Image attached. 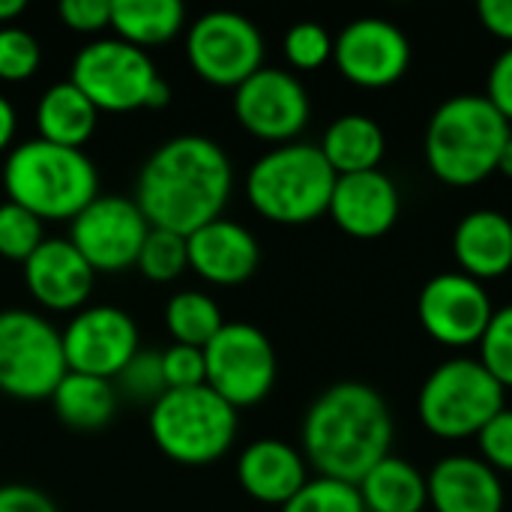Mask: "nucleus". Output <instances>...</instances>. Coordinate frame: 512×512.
Segmentation results:
<instances>
[{
	"mask_svg": "<svg viewBox=\"0 0 512 512\" xmlns=\"http://www.w3.org/2000/svg\"><path fill=\"white\" fill-rule=\"evenodd\" d=\"M318 147L330 162V168L336 171V177H345V174L378 171L387 150V138L378 120L366 114H342L327 126L324 141Z\"/></svg>",
	"mask_w": 512,
	"mask_h": 512,
	"instance_id": "obj_24",
	"label": "nucleus"
},
{
	"mask_svg": "<svg viewBox=\"0 0 512 512\" xmlns=\"http://www.w3.org/2000/svg\"><path fill=\"white\" fill-rule=\"evenodd\" d=\"M57 12L75 33H99L111 27V0H63Z\"/></svg>",
	"mask_w": 512,
	"mask_h": 512,
	"instance_id": "obj_38",
	"label": "nucleus"
},
{
	"mask_svg": "<svg viewBox=\"0 0 512 512\" xmlns=\"http://www.w3.org/2000/svg\"><path fill=\"white\" fill-rule=\"evenodd\" d=\"M237 408L216 396L207 384L192 390H168L150 405V435L156 447L180 465H210L222 459L237 438Z\"/></svg>",
	"mask_w": 512,
	"mask_h": 512,
	"instance_id": "obj_6",
	"label": "nucleus"
},
{
	"mask_svg": "<svg viewBox=\"0 0 512 512\" xmlns=\"http://www.w3.org/2000/svg\"><path fill=\"white\" fill-rule=\"evenodd\" d=\"M3 186L9 201L30 210L36 219L72 222L99 198V171L84 150L30 138L9 150Z\"/></svg>",
	"mask_w": 512,
	"mask_h": 512,
	"instance_id": "obj_3",
	"label": "nucleus"
},
{
	"mask_svg": "<svg viewBox=\"0 0 512 512\" xmlns=\"http://www.w3.org/2000/svg\"><path fill=\"white\" fill-rule=\"evenodd\" d=\"M417 411L435 438H477L483 426L504 411V387L480 360H447L426 378Z\"/></svg>",
	"mask_w": 512,
	"mask_h": 512,
	"instance_id": "obj_7",
	"label": "nucleus"
},
{
	"mask_svg": "<svg viewBox=\"0 0 512 512\" xmlns=\"http://www.w3.org/2000/svg\"><path fill=\"white\" fill-rule=\"evenodd\" d=\"M63 339V357L69 372L114 381L126 363L141 351L138 327L120 306H84L72 315Z\"/></svg>",
	"mask_w": 512,
	"mask_h": 512,
	"instance_id": "obj_13",
	"label": "nucleus"
},
{
	"mask_svg": "<svg viewBox=\"0 0 512 512\" xmlns=\"http://www.w3.org/2000/svg\"><path fill=\"white\" fill-rule=\"evenodd\" d=\"M512 126L483 93L450 96L429 120L426 162L447 186H477L498 171Z\"/></svg>",
	"mask_w": 512,
	"mask_h": 512,
	"instance_id": "obj_4",
	"label": "nucleus"
},
{
	"mask_svg": "<svg viewBox=\"0 0 512 512\" xmlns=\"http://www.w3.org/2000/svg\"><path fill=\"white\" fill-rule=\"evenodd\" d=\"M147 234L150 222L135 198L99 195L72 219L66 240L81 252L93 273H120L135 267Z\"/></svg>",
	"mask_w": 512,
	"mask_h": 512,
	"instance_id": "obj_12",
	"label": "nucleus"
},
{
	"mask_svg": "<svg viewBox=\"0 0 512 512\" xmlns=\"http://www.w3.org/2000/svg\"><path fill=\"white\" fill-rule=\"evenodd\" d=\"M453 255L459 273L483 282L501 279L512 270V219L501 210L468 213L453 234Z\"/></svg>",
	"mask_w": 512,
	"mask_h": 512,
	"instance_id": "obj_22",
	"label": "nucleus"
},
{
	"mask_svg": "<svg viewBox=\"0 0 512 512\" xmlns=\"http://www.w3.org/2000/svg\"><path fill=\"white\" fill-rule=\"evenodd\" d=\"M159 78L150 54L117 36L87 42L69 69V81L96 105V111L147 108L150 90Z\"/></svg>",
	"mask_w": 512,
	"mask_h": 512,
	"instance_id": "obj_9",
	"label": "nucleus"
},
{
	"mask_svg": "<svg viewBox=\"0 0 512 512\" xmlns=\"http://www.w3.org/2000/svg\"><path fill=\"white\" fill-rule=\"evenodd\" d=\"M60 330L27 309L0 312V393L24 402L51 399L66 375Z\"/></svg>",
	"mask_w": 512,
	"mask_h": 512,
	"instance_id": "obj_8",
	"label": "nucleus"
},
{
	"mask_svg": "<svg viewBox=\"0 0 512 512\" xmlns=\"http://www.w3.org/2000/svg\"><path fill=\"white\" fill-rule=\"evenodd\" d=\"M312 102L294 72L261 66L234 90V117L261 141L291 144L309 123Z\"/></svg>",
	"mask_w": 512,
	"mask_h": 512,
	"instance_id": "obj_14",
	"label": "nucleus"
},
{
	"mask_svg": "<svg viewBox=\"0 0 512 512\" xmlns=\"http://www.w3.org/2000/svg\"><path fill=\"white\" fill-rule=\"evenodd\" d=\"M117 384H120V393H126L129 399H138V402H144V399L156 402L162 393H168L159 351H138L126 363V369L117 375Z\"/></svg>",
	"mask_w": 512,
	"mask_h": 512,
	"instance_id": "obj_35",
	"label": "nucleus"
},
{
	"mask_svg": "<svg viewBox=\"0 0 512 512\" xmlns=\"http://www.w3.org/2000/svg\"><path fill=\"white\" fill-rule=\"evenodd\" d=\"M480 444V459L492 471H507L512 474V411L504 408L498 417H492L483 432L477 435Z\"/></svg>",
	"mask_w": 512,
	"mask_h": 512,
	"instance_id": "obj_37",
	"label": "nucleus"
},
{
	"mask_svg": "<svg viewBox=\"0 0 512 512\" xmlns=\"http://www.w3.org/2000/svg\"><path fill=\"white\" fill-rule=\"evenodd\" d=\"M99 111L96 105L72 84L60 81L51 84L39 102H36V129L42 141L60 144V147H75L81 150L93 132H96Z\"/></svg>",
	"mask_w": 512,
	"mask_h": 512,
	"instance_id": "obj_23",
	"label": "nucleus"
},
{
	"mask_svg": "<svg viewBox=\"0 0 512 512\" xmlns=\"http://www.w3.org/2000/svg\"><path fill=\"white\" fill-rule=\"evenodd\" d=\"M333 60L351 84L381 90L408 72L411 42L387 18H357L333 39Z\"/></svg>",
	"mask_w": 512,
	"mask_h": 512,
	"instance_id": "obj_16",
	"label": "nucleus"
},
{
	"mask_svg": "<svg viewBox=\"0 0 512 512\" xmlns=\"http://www.w3.org/2000/svg\"><path fill=\"white\" fill-rule=\"evenodd\" d=\"M357 489L366 512H423L429 507L426 477L393 453L381 459Z\"/></svg>",
	"mask_w": 512,
	"mask_h": 512,
	"instance_id": "obj_25",
	"label": "nucleus"
},
{
	"mask_svg": "<svg viewBox=\"0 0 512 512\" xmlns=\"http://www.w3.org/2000/svg\"><path fill=\"white\" fill-rule=\"evenodd\" d=\"M162 357V375L168 390H192L207 384V366H204V348L192 345H171L159 351Z\"/></svg>",
	"mask_w": 512,
	"mask_h": 512,
	"instance_id": "obj_36",
	"label": "nucleus"
},
{
	"mask_svg": "<svg viewBox=\"0 0 512 512\" xmlns=\"http://www.w3.org/2000/svg\"><path fill=\"white\" fill-rule=\"evenodd\" d=\"M15 129H18L15 108H12V102L0 93V153L9 150V144H12V138H15Z\"/></svg>",
	"mask_w": 512,
	"mask_h": 512,
	"instance_id": "obj_42",
	"label": "nucleus"
},
{
	"mask_svg": "<svg viewBox=\"0 0 512 512\" xmlns=\"http://www.w3.org/2000/svg\"><path fill=\"white\" fill-rule=\"evenodd\" d=\"M189 267L213 285H240L261 264L255 234L231 219H213L186 237Z\"/></svg>",
	"mask_w": 512,
	"mask_h": 512,
	"instance_id": "obj_19",
	"label": "nucleus"
},
{
	"mask_svg": "<svg viewBox=\"0 0 512 512\" xmlns=\"http://www.w3.org/2000/svg\"><path fill=\"white\" fill-rule=\"evenodd\" d=\"M498 174H504L507 180H512V135H510V141L504 144V150H501V159H498Z\"/></svg>",
	"mask_w": 512,
	"mask_h": 512,
	"instance_id": "obj_44",
	"label": "nucleus"
},
{
	"mask_svg": "<svg viewBox=\"0 0 512 512\" xmlns=\"http://www.w3.org/2000/svg\"><path fill=\"white\" fill-rule=\"evenodd\" d=\"M327 213L345 234L378 240L399 219V189L384 171L345 174L336 177Z\"/></svg>",
	"mask_w": 512,
	"mask_h": 512,
	"instance_id": "obj_18",
	"label": "nucleus"
},
{
	"mask_svg": "<svg viewBox=\"0 0 512 512\" xmlns=\"http://www.w3.org/2000/svg\"><path fill=\"white\" fill-rule=\"evenodd\" d=\"M477 15L492 36L512 42V0H480Z\"/></svg>",
	"mask_w": 512,
	"mask_h": 512,
	"instance_id": "obj_41",
	"label": "nucleus"
},
{
	"mask_svg": "<svg viewBox=\"0 0 512 512\" xmlns=\"http://www.w3.org/2000/svg\"><path fill=\"white\" fill-rule=\"evenodd\" d=\"M512 126V45L498 54V60L489 69L486 93H483Z\"/></svg>",
	"mask_w": 512,
	"mask_h": 512,
	"instance_id": "obj_39",
	"label": "nucleus"
},
{
	"mask_svg": "<svg viewBox=\"0 0 512 512\" xmlns=\"http://www.w3.org/2000/svg\"><path fill=\"white\" fill-rule=\"evenodd\" d=\"M42 63V48L24 27H0V81H27Z\"/></svg>",
	"mask_w": 512,
	"mask_h": 512,
	"instance_id": "obj_34",
	"label": "nucleus"
},
{
	"mask_svg": "<svg viewBox=\"0 0 512 512\" xmlns=\"http://www.w3.org/2000/svg\"><path fill=\"white\" fill-rule=\"evenodd\" d=\"M42 219H36L30 210L3 201L0 204V255L9 261H27L42 246Z\"/></svg>",
	"mask_w": 512,
	"mask_h": 512,
	"instance_id": "obj_31",
	"label": "nucleus"
},
{
	"mask_svg": "<svg viewBox=\"0 0 512 512\" xmlns=\"http://www.w3.org/2000/svg\"><path fill=\"white\" fill-rule=\"evenodd\" d=\"M417 315L438 345L471 348L480 345L495 309L483 282L465 273H441L423 285Z\"/></svg>",
	"mask_w": 512,
	"mask_h": 512,
	"instance_id": "obj_15",
	"label": "nucleus"
},
{
	"mask_svg": "<svg viewBox=\"0 0 512 512\" xmlns=\"http://www.w3.org/2000/svg\"><path fill=\"white\" fill-rule=\"evenodd\" d=\"M0 512H57L54 501L24 483H6L0 486Z\"/></svg>",
	"mask_w": 512,
	"mask_h": 512,
	"instance_id": "obj_40",
	"label": "nucleus"
},
{
	"mask_svg": "<svg viewBox=\"0 0 512 512\" xmlns=\"http://www.w3.org/2000/svg\"><path fill=\"white\" fill-rule=\"evenodd\" d=\"M393 447V414L363 381L327 387L303 417V459L318 477L357 486Z\"/></svg>",
	"mask_w": 512,
	"mask_h": 512,
	"instance_id": "obj_2",
	"label": "nucleus"
},
{
	"mask_svg": "<svg viewBox=\"0 0 512 512\" xmlns=\"http://www.w3.org/2000/svg\"><path fill=\"white\" fill-rule=\"evenodd\" d=\"M186 57L207 84L237 90L264 66V36L246 15L213 9L192 21Z\"/></svg>",
	"mask_w": 512,
	"mask_h": 512,
	"instance_id": "obj_11",
	"label": "nucleus"
},
{
	"mask_svg": "<svg viewBox=\"0 0 512 512\" xmlns=\"http://www.w3.org/2000/svg\"><path fill=\"white\" fill-rule=\"evenodd\" d=\"M237 480L243 492L261 504L285 507L306 486V459L285 441L264 438L249 444L237 459Z\"/></svg>",
	"mask_w": 512,
	"mask_h": 512,
	"instance_id": "obj_21",
	"label": "nucleus"
},
{
	"mask_svg": "<svg viewBox=\"0 0 512 512\" xmlns=\"http://www.w3.org/2000/svg\"><path fill=\"white\" fill-rule=\"evenodd\" d=\"M57 417L75 432H96L111 423L117 411V387L105 378L66 372L51 393Z\"/></svg>",
	"mask_w": 512,
	"mask_h": 512,
	"instance_id": "obj_27",
	"label": "nucleus"
},
{
	"mask_svg": "<svg viewBox=\"0 0 512 512\" xmlns=\"http://www.w3.org/2000/svg\"><path fill=\"white\" fill-rule=\"evenodd\" d=\"M480 363L504 390L512 387V306L495 309L480 339Z\"/></svg>",
	"mask_w": 512,
	"mask_h": 512,
	"instance_id": "obj_32",
	"label": "nucleus"
},
{
	"mask_svg": "<svg viewBox=\"0 0 512 512\" xmlns=\"http://www.w3.org/2000/svg\"><path fill=\"white\" fill-rule=\"evenodd\" d=\"M435 512H504V483L483 459L447 456L426 477Z\"/></svg>",
	"mask_w": 512,
	"mask_h": 512,
	"instance_id": "obj_20",
	"label": "nucleus"
},
{
	"mask_svg": "<svg viewBox=\"0 0 512 512\" xmlns=\"http://www.w3.org/2000/svg\"><path fill=\"white\" fill-rule=\"evenodd\" d=\"M336 171L318 144H279L246 174L249 204L276 225H306L327 213Z\"/></svg>",
	"mask_w": 512,
	"mask_h": 512,
	"instance_id": "obj_5",
	"label": "nucleus"
},
{
	"mask_svg": "<svg viewBox=\"0 0 512 512\" xmlns=\"http://www.w3.org/2000/svg\"><path fill=\"white\" fill-rule=\"evenodd\" d=\"M183 24L186 6L180 0H111V30L141 51L165 45Z\"/></svg>",
	"mask_w": 512,
	"mask_h": 512,
	"instance_id": "obj_26",
	"label": "nucleus"
},
{
	"mask_svg": "<svg viewBox=\"0 0 512 512\" xmlns=\"http://www.w3.org/2000/svg\"><path fill=\"white\" fill-rule=\"evenodd\" d=\"M207 387L231 408L264 402L276 384V351L255 324H225L204 348Z\"/></svg>",
	"mask_w": 512,
	"mask_h": 512,
	"instance_id": "obj_10",
	"label": "nucleus"
},
{
	"mask_svg": "<svg viewBox=\"0 0 512 512\" xmlns=\"http://www.w3.org/2000/svg\"><path fill=\"white\" fill-rule=\"evenodd\" d=\"M135 267L150 279V282H174L186 267H189V249L186 237L165 231V228H150Z\"/></svg>",
	"mask_w": 512,
	"mask_h": 512,
	"instance_id": "obj_29",
	"label": "nucleus"
},
{
	"mask_svg": "<svg viewBox=\"0 0 512 512\" xmlns=\"http://www.w3.org/2000/svg\"><path fill=\"white\" fill-rule=\"evenodd\" d=\"M27 9L24 0H0V27H9Z\"/></svg>",
	"mask_w": 512,
	"mask_h": 512,
	"instance_id": "obj_43",
	"label": "nucleus"
},
{
	"mask_svg": "<svg viewBox=\"0 0 512 512\" xmlns=\"http://www.w3.org/2000/svg\"><path fill=\"white\" fill-rule=\"evenodd\" d=\"M282 512H366L360 489L342 480L315 477L282 507Z\"/></svg>",
	"mask_w": 512,
	"mask_h": 512,
	"instance_id": "obj_30",
	"label": "nucleus"
},
{
	"mask_svg": "<svg viewBox=\"0 0 512 512\" xmlns=\"http://www.w3.org/2000/svg\"><path fill=\"white\" fill-rule=\"evenodd\" d=\"M285 57L294 69L312 72L321 69L327 60H333V36L318 21H297L285 33Z\"/></svg>",
	"mask_w": 512,
	"mask_h": 512,
	"instance_id": "obj_33",
	"label": "nucleus"
},
{
	"mask_svg": "<svg viewBox=\"0 0 512 512\" xmlns=\"http://www.w3.org/2000/svg\"><path fill=\"white\" fill-rule=\"evenodd\" d=\"M165 327L177 345L207 348L210 339L225 327L219 303L204 291H180L165 306Z\"/></svg>",
	"mask_w": 512,
	"mask_h": 512,
	"instance_id": "obj_28",
	"label": "nucleus"
},
{
	"mask_svg": "<svg viewBox=\"0 0 512 512\" xmlns=\"http://www.w3.org/2000/svg\"><path fill=\"white\" fill-rule=\"evenodd\" d=\"M93 267L81 252L60 237L42 240V246L24 261V282L33 300L48 312H78L93 291Z\"/></svg>",
	"mask_w": 512,
	"mask_h": 512,
	"instance_id": "obj_17",
	"label": "nucleus"
},
{
	"mask_svg": "<svg viewBox=\"0 0 512 512\" xmlns=\"http://www.w3.org/2000/svg\"><path fill=\"white\" fill-rule=\"evenodd\" d=\"M234 189V168L219 141L177 135L162 141L135 183V204L150 228L189 237L222 216Z\"/></svg>",
	"mask_w": 512,
	"mask_h": 512,
	"instance_id": "obj_1",
	"label": "nucleus"
}]
</instances>
